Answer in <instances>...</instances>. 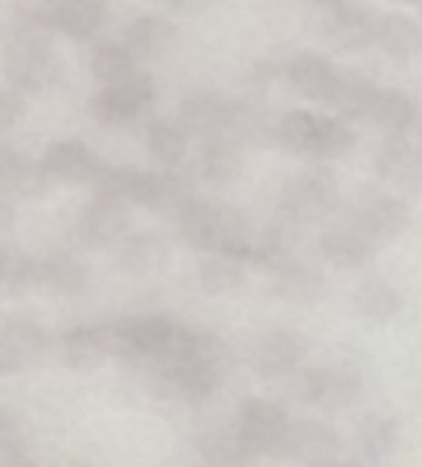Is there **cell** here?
<instances>
[{"label": "cell", "mask_w": 422, "mask_h": 467, "mask_svg": "<svg viewBox=\"0 0 422 467\" xmlns=\"http://www.w3.org/2000/svg\"><path fill=\"white\" fill-rule=\"evenodd\" d=\"M222 369H226V347L213 334L181 327V334L175 337L166 359L156 366V375L166 381L178 398L201 404V400H207L220 388Z\"/></svg>", "instance_id": "6da1fadb"}, {"label": "cell", "mask_w": 422, "mask_h": 467, "mask_svg": "<svg viewBox=\"0 0 422 467\" xmlns=\"http://www.w3.org/2000/svg\"><path fill=\"white\" fill-rule=\"evenodd\" d=\"M184 242L210 254H226L235 261H257V242L252 235L245 213L229 203L194 201L181 216H178Z\"/></svg>", "instance_id": "7a4b0ae2"}, {"label": "cell", "mask_w": 422, "mask_h": 467, "mask_svg": "<svg viewBox=\"0 0 422 467\" xmlns=\"http://www.w3.org/2000/svg\"><path fill=\"white\" fill-rule=\"evenodd\" d=\"M235 432L254 458H286L293 420L280 404L267 398H245L235 417Z\"/></svg>", "instance_id": "3957f363"}, {"label": "cell", "mask_w": 422, "mask_h": 467, "mask_svg": "<svg viewBox=\"0 0 422 467\" xmlns=\"http://www.w3.org/2000/svg\"><path fill=\"white\" fill-rule=\"evenodd\" d=\"M111 331H115L118 357L156 369L166 359L175 337L181 334V325L171 321L169 315H134V318L115 321Z\"/></svg>", "instance_id": "277c9868"}, {"label": "cell", "mask_w": 422, "mask_h": 467, "mask_svg": "<svg viewBox=\"0 0 422 467\" xmlns=\"http://www.w3.org/2000/svg\"><path fill=\"white\" fill-rule=\"evenodd\" d=\"M340 203V191L331 172H305L293 179L280 194V216L289 226H308L331 216Z\"/></svg>", "instance_id": "5b68a950"}, {"label": "cell", "mask_w": 422, "mask_h": 467, "mask_svg": "<svg viewBox=\"0 0 422 467\" xmlns=\"http://www.w3.org/2000/svg\"><path fill=\"white\" fill-rule=\"evenodd\" d=\"M6 74H10L13 87L19 93H42V89L55 87L61 77V64H57L55 48L48 45L45 36H19L6 51Z\"/></svg>", "instance_id": "8992f818"}, {"label": "cell", "mask_w": 422, "mask_h": 467, "mask_svg": "<svg viewBox=\"0 0 422 467\" xmlns=\"http://www.w3.org/2000/svg\"><path fill=\"white\" fill-rule=\"evenodd\" d=\"M362 375L353 363L318 366V369L295 372V394L318 410H340L359 398Z\"/></svg>", "instance_id": "52a82bcc"}, {"label": "cell", "mask_w": 422, "mask_h": 467, "mask_svg": "<svg viewBox=\"0 0 422 467\" xmlns=\"http://www.w3.org/2000/svg\"><path fill=\"white\" fill-rule=\"evenodd\" d=\"M349 216L359 223V229L375 245L397 239V235L410 226V207H407V201H400V197H394V194H378V191L362 194Z\"/></svg>", "instance_id": "ba28073f"}, {"label": "cell", "mask_w": 422, "mask_h": 467, "mask_svg": "<svg viewBox=\"0 0 422 467\" xmlns=\"http://www.w3.org/2000/svg\"><path fill=\"white\" fill-rule=\"evenodd\" d=\"M156 87L147 74L130 77L128 83H118V87H108L105 93H98L92 99V115L102 124H128L153 102Z\"/></svg>", "instance_id": "9c48e42d"}, {"label": "cell", "mask_w": 422, "mask_h": 467, "mask_svg": "<svg viewBox=\"0 0 422 467\" xmlns=\"http://www.w3.org/2000/svg\"><path fill=\"white\" fill-rule=\"evenodd\" d=\"M340 436L324 420H295L289 432V451L286 458L305 464V467H324L337 462Z\"/></svg>", "instance_id": "30bf717a"}, {"label": "cell", "mask_w": 422, "mask_h": 467, "mask_svg": "<svg viewBox=\"0 0 422 467\" xmlns=\"http://www.w3.org/2000/svg\"><path fill=\"white\" fill-rule=\"evenodd\" d=\"M235 109L216 93H194L178 105V121L188 134L216 137L220 130L232 128Z\"/></svg>", "instance_id": "8fae6325"}, {"label": "cell", "mask_w": 422, "mask_h": 467, "mask_svg": "<svg viewBox=\"0 0 422 467\" xmlns=\"http://www.w3.org/2000/svg\"><path fill=\"white\" fill-rule=\"evenodd\" d=\"M305 357V344L299 334L293 331H270L257 340L254 347V369L267 379H280V375H295L299 363Z\"/></svg>", "instance_id": "7c38bea8"}, {"label": "cell", "mask_w": 422, "mask_h": 467, "mask_svg": "<svg viewBox=\"0 0 422 467\" xmlns=\"http://www.w3.org/2000/svg\"><path fill=\"white\" fill-rule=\"evenodd\" d=\"M375 252V242L359 229L353 216L334 223L321 233V254L337 267H362L368 254Z\"/></svg>", "instance_id": "4fadbf2b"}, {"label": "cell", "mask_w": 422, "mask_h": 467, "mask_svg": "<svg viewBox=\"0 0 422 467\" xmlns=\"http://www.w3.org/2000/svg\"><path fill=\"white\" fill-rule=\"evenodd\" d=\"M286 77L293 83V89L305 99H314V102H327L334 93V83H337L340 70L334 67L331 57L318 55V51H302L289 61Z\"/></svg>", "instance_id": "5bb4252c"}, {"label": "cell", "mask_w": 422, "mask_h": 467, "mask_svg": "<svg viewBox=\"0 0 422 467\" xmlns=\"http://www.w3.org/2000/svg\"><path fill=\"white\" fill-rule=\"evenodd\" d=\"M378 175L394 188L422 191V150L410 140H387L375 156Z\"/></svg>", "instance_id": "9a60e30c"}, {"label": "cell", "mask_w": 422, "mask_h": 467, "mask_svg": "<svg viewBox=\"0 0 422 467\" xmlns=\"http://www.w3.org/2000/svg\"><path fill=\"white\" fill-rule=\"evenodd\" d=\"M61 353L67 359V366H74V369H96L108 353H118L115 331H111V325L74 327V331L64 334Z\"/></svg>", "instance_id": "2e32d148"}, {"label": "cell", "mask_w": 422, "mask_h": 467, "mask_svg": "<svg viewBox=\"0 0 422 467\" xmlns=\"http://www.w3.org/2000/svg\"><path fill=\"white\" fill-rule=\"evenodd\" d=\"M45 169L55 182H64V185H83V182H92L98 172V162L92 156V150L80 140H57L48 147L45 153Z\"/></svg>", "instance_id": "e0dca14e"}, {"label": "cell", "mask_w": 422, "mask_h": 467, "mask_svg": "<svg viewBox=\"0 0 422 467\" xmlns=\"http://www.w3.org/2000/svg\"><path fill=\"white\" fill-rule=\"evenodd\" d=\"M375 26H378V19H372V13L365 6L346 4L340 10H331L324 36L337 51H359L368 42H375Z\"/></svg>", "instance_id": "ac0fdd59"}, {"label": "cell", "mask_w": 422, "mask_h": 467, "mask_svg": "<svg viewBox=\"0 0 422 467\" xmlns=\"http://www.w3.org/2000/svg\"><path fill=\"white\" fill-rule=\"evenodd\" d=\"M375 42L387 57L413 61L422 55V26L407 13H385L375 26Z\"/></svg>", "instance_id": "d6986e66"}, {"label": "cell", "mask_w": 422, "mask_h": 467, "mask_svg": "<svg viewBox=\"0 0 422 467\" xmlns=\"http://www.w3.org/2000/svg\"><path fill=\"white\" fill-rule=\"evenodd\" d=\"M197 467H257V458L239 439L235 430H213L197 439L194 445Z\"/></svg>", "instance_id": "ffe728a7"}, {"label": "cell", "mask_w": 422, "mask_h": 467, "mask_svg": "<svg viewBox=\"0 0 422 467\" xmlns=\"http://www.w3.org/2000/svg\"><path fill=\"white\" fill-rule=\"evenodd\" d=\"M80 233L89 245H115L128 235V210L121 201H102L89 203L80 220Z\"/></svg>", "instance_id": "44dd1931"}, {"label": "cell", "mask_w": 422, "mask_h": 467, "mask_svg": "<svg viewBox=\"0 0 422 467\" xmlns=\"http://www.w3.org/2000/svg\"><path fill=\"white\" fill-rule=\"evenodd\" d=\"M105 19L102 0H61L51 13V26L64 32L70 38H89L98 32Z\"/></svg>", "instance_id": "7402d4cb"}, {"label": "cell", "mask_w": 422, "mask_h": 467, "mask_svg": "<svg viewBox=\"0 0 422 467\" xmlns=\"http://www.w3.org/2000/svg\"><path fill=\"white\" fill-rule=\"evenodd\" d=\"M175 38V26L166 16H140L124 29V48L134 57H153L169 48Z\"/></svg>", "instance_id": "603a6c76"}, {"label": "cell", "mask_w": 422, "mask_h": 467, "mask_svg": "<svg viewBox=\"0 0 422 467\" xmlns=\"http://www.w3.org/2000/svg\"><path fill=\"white\" fill-rule=\"evenodd\" d=\"M375 96H378V87H375L372 80H365V77H359V74H340L327 105H331L340 118H368Z\"/></svg>", "instance_id": "cb8c5ba5"}, {"label": "cell", "mask_w": 422, "mask_h": 467, "mask_svg": "<svg viewBox=\"0 0 422 467\" xmlns=\"http://www.w3.org/2000/svg\"><path fill=\"white\" fill-rule=\"evenodd\" d=\"M318 130H321V115H312V111H286L276 121V143L286 147L289 153L314 156Z\"/></svg>", "instance_id": "d4e9b609"}, {"label": "cell", "mask_w": 422, "mask_h": 467, "mask_svg": "<svg viewBox=\"0 0 422 467\" xmlns=\"http://www.w3.org/2000/svg\"><path fill=\"white\" fill-rule=\"evenodd\" d=\"M355 312L365 315V318H394V315L404 308V296H400V289L394 286V283L381 280V277H372L365 280L359 289H355Z\"/></svg>", "instance_id": "484cf974"}, {"label": "cell", "mask_w": 422, "mask_h": 467, "mask_svg": "<svg viewBox=\"0 0 422 467\" xmlns=\"http://www.w3.org/2000/svg\"><path fill=\"white\" fill-rule=\"evenodd\" d=\"M368 121L400 134V130H407L417 121V105H413V99L407 93H400V89H378L372 111H368Z\"/></svg>", "instance_id": "4316f807"}, {"label": "cell", "mask_w": 422, "mask_h": 467, "mask_svg": "<svg viewBox=\"0 0 422 467\" xmlns=\"http://www.w3.org/2000/svg\"><path fill=\"white\" fill-rule=\"evenodd\" d=\"M201 175L210 185H232L242 175V156L229 140H210L201 153Z\"/></svg>", "instance_id": "83f0119b"}, {"label": "cell", "mask_w": 422, "mask_h": 467, "mask_svg": "<svg viewBox=\"0 0 422 467\" xmlns=\"http://www.w3.org/2000/svg\"><path fill=\"white\" fill-rule=\"evenodd\" d=\"M38 286L74 296L86 286V271L70 254H51V258L38 261Z\"/></svg>", "instance_id": "f1b7e54d"}, {"label": "cell", "mask_w": 422, "mask_h": 467, "mask_svg": "<svg viewBox=\"0 0 422 467\" xmlns=\"http://www.w3.org/2000/svg\"><path fill=\"white\" fill-rule=\"evenodd\" d=\"M92 74L98 77L108 87H118V83H128L130 77H137L134 70V55H130L124 45H98L96 55H92Z\"/></svg>", "instance_id": "f546056e"}, {"label": "cell", "mask_w": 422, "mask_h": 467, "mask_svg": "<svg viewBox=\"0 0 422 467\" xmlns=\"http://www.w3.org/2000/svg\"><path fill=\"white\" fill-rule=\"evenodd\" d=\"M147 150L160 166H166L169 172L184 160V134L171 124H153L147 130Z\"/></svg>", "instance_id": "4dcf8cb0"}, {"label": "cell", "mask_w": 422, "mask_h": 467, "mask_svg": "<svg viewBox=\"0 0 422 467\" xmlns=\"http://www.w3.org/2000/svg\"><path fill=\"white\" fill-rule=\"evenodd\" d=\"M353 147V130L346 128L343 118H324L321 115L318 143H314V156L318 160H337V156L349 153Z\"/></svg>", "instance_id": "1f68e13d"}, {"label": "cell", "mask_w": 422, "mask_h": 467, "mask_svg": "<svg viewBox=\"0 0 422 467\" xmlns=\"http://www.w3.org/2000/svg\"><path fill=\"white\" fill-rule=\"evenodd\" d=\"M134 169H121V166H105L96 172L92 179V188H96V197L102 201H130V191H134Z\"/></svg>", "instance_id": "d6a6232c"}, {"label": "cell", "mask_w": 422, "mask_h": 467, "mask_svg": "<svg viewBox=\"0 0 422 467\" xmlns=\"http://www.w3.org/2000/svg\"><path fill=\"white\" fill-rule=\"evenodd\" d=\"M201 277L207 289H232L242 280V261L226 258V254H213L210 261H203Z\"/></svg>", "instance_id": "836d02e7"}, {"label": "cell", "mask_w": 422, "mask_h": 467, "mask_svg": "<svg viewBox=\"0 0 422 467\" xmlns=\"http://www.w3.org/2000/svg\"><path fill=\"white\" fill-rule=\"evenodd\" d=\"M162 258V245L153 235H134L124 242V265L130 267H149Z\"/></svg>", "instance_id": "e575fe53"}, {"label": "cell", "mask_w": 422, "mask_h": 467, "mask_svg": "<svg viewBox=\"0 0 422 467\" xmlns=\"http://www.w3.org/2000/svg\"><path fill=\"white\" fill-rule=\"evenodd\" d=\"M51 182H55V179L48 175L45 162H23L13 191H16V194H23V197H38V194H45V191H48Z\"/></svg>", "instance_id": "d590c367"}, {"label": "cell", "mask_w": 422, "mask_h": 467, "mask_svg": "<svg viewBox=\"0 0 422 467\" xmlns=\"http://www.w3.org/2000/svg\"><path fill=\"white\" fill-rule=\"evenodd\" d=\"M365 449H368V455H375V458L394 449V426L387 423V420H372V423L365 426Z\"/></svg>", "instance_id": "8d00e7d4"}, {"label": "cell", "mask_w": 422, "mask_h": 467, "mask_svg": "<svg viewBox=\"0 0 422 467\" xmlns=\"http://www.w3.org/2000/svg\"><path fill=\"white\" fill-rule=\"evenodd\" d=\"M23 162L26 160H19L16 150L0 147V191H4V194L16 185V175H19V169H23Z\"/></svg>", "instance_id": "74e56055"}, {"label": "cell", "mask_w": 422, "mask_h": 467, "mask_svg": "<svg viewBox=\"0 0 422 467\" xmlns=\"http://www.w3.org/2000/svg\"><path fill=\"white\" fill-rule=\"evenodd\" d=\"M19 115H23V99H19V93H0V130L13 128Z\"/></svg>", "instance_id": "f35d334b"}, {"label": "cell", "mask_w": 422, "mask_h": 467, "mask_svg": "<svg viewBox=\"0 0 422 467\" xmlns=\"http://www.w3.org/2000/svg\"><path fill=\"white\" fill-rule=\"evenodd\" d=\"M171 4V10H178V13H201V10H207L213 0H169Z\"/></svg>", "instance_id": "ab89813d"}, {"label": "cell", "mask_w": 422, "mask_h": 467, "mask_svg": "<svg viewBox=\"0 0 422 467\" xmlns=\"http://www.w3.org/2000/svg\"><path fill=\"white\" fill-rule=\"evenodd\" d=\"M10 220H13V203L6 201V194L0 191V229L10 226Z\"/></svg>", "instance_id": "60d3db41"}, {"label": "cell", "mask_w": 422, "mask_h": 467, "mask_svg": "<svg viewBox=\"0 0 422 467\" xmlns=\"http://www.w3.org/2000/svg\"><path fill=\"white\" fill-rule=\"evenodd\" d=\"M312 4L324 6V10H340V6H346V0H312Z\"/></svg>", "instance_id": "b9f144b4"}, {"label": "cell", "mask_w": 422, "mask_h": 467, "mask_svg": "<svg viewBox=\"0 0 422 467\" xmlns=\"http://www.w3.org/2000/svg\"><path fill=\"white\" fill-rule=\"evenodd\" d=\"M324 467H372V464H362V462H331V464H324Z\"/></svg>", "instance_id": "7bdbcfd3"}, {"label": "cell", "mask_w": 422, "mask_h": 467, "mask_svg": "<svg viewBox=\"0 0 422 467\" xmlns=\"http://www.w3.org/2000/svg\"><path fill=\"white\" fill-rule=\"evenodd\" d=\"M400 4H419V0H400Z\"/></svg>", "instance_id": "ee69618b"}, {"label": "cell", "mask_w": 422, "mask_h": 467, "mask_svg": "<svg viewBox=\"0 0 422 467\" xmlns=\"http://www.w3.org/2000/svg\"><path fill=\"white\" fill-rule=\"evenodd\" d=\"M417 6H419V13H422V0H419V4H417Z\"/></svg>", "instance_id": "f6af8a7d"}, {"label": "cell", "mask_w": 422, "mask_h": 467, "mask_svg": "<svg viewBox=\"0 0 422 467\" xmlns=\"http://www.w3.org/2000/svg\"><path fill=\"white\" fill-rule=\"evenodd\" d=\"M23 467H29V464H23Z\"/></svg>", "instance_id": "bcb514c9"}]
</instances>
